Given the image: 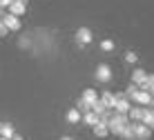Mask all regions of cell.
<instances>
[{"label":"cell","instance_id":"cell-1","mask_svg":"<svg viewBox=\"0 0 154 140\" xmlns=\"http://www.w3.org/2000/svg\"><path fill=\"white\" fill-rule=\"evenodd\" d=\"M132 133H134V140H150L152 138V129L143 122H132Z\"/></svg>","mask_w":154,"mask_h":140},{"label":"cell","instance_id":"cell-2","mask_svg":"<svg viewBox=\"0 0 154 140\" xmlns=\"http://www.w3.org/2000/svg\"><path fill=\"white\" fill-rule=\"evenodd\" d=\"M92 40H94V34H92L89 27H78V29H76V42H78V47L89 45Z\"/></svg>","mask_w":154,"mask_h":140},{"label":"cell","instance_id":"cell-3","mask_svg":"<svg viewBox=\"0 0 154 140\" xmlns=\"http://www.w3.org/2000/svg\"><path fill=\"white\" fill-rule=\"evenodd\" d=\"M94 76H96V80L98 82H109V80H112V67H109L107 62H100L98 67H96V73H94Z\"/></svg>","mask_w":154,"mask_h":140},{"label":"cell","instance_id":"cell-4","mask_svg":"<svg viewBox=\"0 0 154 140\" xmlns=\"http://www.w3.org/2000/svg\"><path fill=\"white\" fill-rule=\"evenodd\" d=\"M114 96H116L114 111H119V114H127V111H130V107H132L130 98H125V94H123V91H119V94H114Z\"/></svg>","mask_w":154,"mask_h":140},{"label":"cell","instance_id":"cell-5","mask_svg":"<svg viewBox=\"0 0 154 140\" xmlns=\"http://www.w3.org/2000/svg\"><path fill=\"white\" fill-rule=\"evenodd\" d=\"M2 22H5V27H7L9 31H20V27H23V22H20L18 16H14V13H9V11L2 13Z\"/></svg>","mask_w":154,"mask_h":140},{"label":"cell","instance_id":"cell-6","mask_svg":"<svg viewBox=\"0 0 154 140\" xmlns=\"http://www.w3.org/2000/svg\"><path fill=\"white\" fill-rule=\"evenodd\" d=\"M7 11H9V13H14V16H18V18H20V16H23L25 11H27V0H14V2L7 7Z\"/></svg>","mask_w":154,"mask_h":140},{"label":"cell","instance_id":"cell-7","mask_svg":"<svg viewBox=\"0 0 154 140\" xmlns=\"http://www.w3.org/2000/svg\"><path fill=\"white\" fill-rule=\"evenodd\" d=\"M145 80H147V71L145 69H134V71H132V82L136 85V87H141L143 89V85H145Z\"/></svg>","mask_w":154,"mask_h":140},{"label":"cell","instance_id":"cell-8","mask_svg":"<svg viewBox=\"0 0 154 140\" xmlns=\"http://www.w3.org/2000/svg\"><path fill=\"white\" fill-rule=\"evenodd\" d=\"M92 129H94V136L96 138H107L109 136V127H107V122H103V120H98Z\"/></svg>","mask_w":154,"mask_h":140},{"label":"cell","instance_id":"cell-9","mask_svg":"<svg viewBox=\"0 0 154 140\" xmlns=\"http://www.w3.org/2000/svg\"><path fill=\"white\" fill-rule=\"evenodd\" d=\"M98 100L105 105V109H114V102H116V96L112 91H103V94L98 96Z\"/></svg>","mask_w":154,"mask_h":140},{"label":"cell","instance_id":"cell-10","mask_svg":"<svg viewBox=\"0 0 154 140\" xmlns=\"http://www.w3.org/2000/svg\"><path fill=\"white\" fill-rule=\"evenodd\" d=\"M143 114H145V107H130V111H127V116H130L132 118V120H134V122H141L143 120Z\"/></svg>","mask_w":154,"mask_h":140},{"label":"cell","instance_id":"cell-11","mask_svg":"<svg viewBox=\"0 0 154 140\" xmlns=\"http://www.w3.org/2000/svg\"><path fill=\"white\" fill-rule=\"evenodd\" d=\"M143 125H147L150 129H154V109L152 107H145V114H143Z\"/></svg>","mask_w":154,"mask_h":140},{"label":"cell","instance_id":"cell-12","mask_svg":"<svg viewBox=\"0 0 154 140\" xmlns=\"http://www.w3.org/2000/svg\"><path fill=\"white\" fill-rule=\"evenodd\" d=\"M81 98H83L85 102H87V105H94V102L98 100V94H96V91H94V89H85Z\"/></svg>","mask_w":154,"mask_h":140},{"label":"cell","instance_id":"cell-13","mask_svg":"<svg viewBox=\"0 0 154 140\" xmlns=\"http://www.w3.org/2000/svg\"><path fill=\"white\" fill-rule=\"evenodd\" d=\"M81 120L85 122V125H89V127H94V125H96V122H98V116H96V114H94V111H85V114H83V118H81Z\"/></svg>","mask_w":154,"mask_h":140},{"label":"cell","instance_id":"cell-14","mask_svg":"<svg viewBox=\"0 0 154 140\" xmlns=\"http://www.w3.org/2000/svg\"><path fill=\"white\" fill-rule=\"evenodd\" d=\"M81 118H83V114L78 109H69V111H67V122H72V125H78Z\"/></svg>","mask_w":154,"mask_h":140},{"label":"cell","instance_id":"cell-15","mask_svg":"<svg viewBox=\"0 0 154 140\" xmlns=\"http://www.w3.org/2000/svg\"><path fill=\"white\" fill-rule=\"evenodd\" d=\"M16 133V129H14V125H9V122H2V129H0V136L2 138H9L11 140V136Z\"/></svg>","mask_w":154,"mask_h":140},{"label":"cell","instance_id":"cell-16","mask_svg":"<svg viewBox=\"0 0 154 140\" xmlns=\"http://www.w3.org/2000/svg\"><path fill=\"white\" fill-rule=\"evenodd\" d=\"M121 138H123V140H134V133H132V122H127V125L121 129Z\"/></svg>","mask_w":154,"mask_h":140},{"label":"cell","instance_id":"cell-17","mask_svg":"<svg viewBox=\"0 0 154 140\" xmlns=\"http://www.w3.org/2000/svg\"><path fill=\"white\" fill-rule=\"evenodd\" d=\"M143 89H147L154 96V73H147V80H145V85H143Z\"/></svg>","mask_w":154,"mask_h":140},{"label":"cell","instance_id":"cell-18","mask_svg":"<svg viewBox=\"0 0 154 140\" xmlns=\"http://www.w3.org/2000/svg\"><path fill=\"white\" fill-rule=\"evenodd\" d=\"M123 58H125V62H127V64H136V62H139V56H136L134 51H127Z\"/></svg>","mask_w":154,"mask_h":140},{"label":"cell","instance_id":"cell-19","mask_svg":"<svg viewBox=\"0 0 154 140\" xmlns=\"http://www.w3.org/2000/svg\"><path fill=\"white\" fill-rule=\"evenodd\" d=\"M100 49H103V51H114V42L109 38H105L103 42H100Z\"/></svg>","mask_w":154,"mask_h":140},{"label":"cell","instance_id":"cell-20","mask_svg":"<svg viewBox=\"0 0 154 140\" xmlns=\"http://www.w3.org/2000/svg\"><path fill=\"white\" fill-rule=\"evenodd\" d=\"M29 45H31V42H29L27 38H25V36H23V38H20V40H18V47H20V49H27V47H29Z\"/></svg>","mask_w":154,"mask_h":140},{"label":"cell","instance_id":"cell-21","mask_svg":"<svg viewBox=\"0 0 154 140\" xmlns=\"http://www.w3.org/2000/svg\"><path fill=\"white\" fill-rule=\"evenodd\" d=\"M7 27H5V22H2V18H0V36H7Z\"/></svg>","mask_w":154,"mask_h":140},{"label":"cell","instance_id":"cell-22","mask_svg":"<svg viewBox=\"0 0 154 140\" xmlns=\"http://www.w3.org/2000/svg\"><path fill=\"white\" fill-rule=\"evenodd\" d=\"M11 2H14V0H0V9H7Z\"/></svg>","mask_w":154,"mask_h":140},{"label":"cell","instance_id":"cell-23","mask_svg":"<svg viewBox=\"0 0 154 140\" xmlns=\"http://www.w3.org/2000/svg\"><path fill=\"white\" fill-rule=\"evenodd\" d=\"M11 140H25L23 136H18V133H14V136H11Z\"/></svg>","mask_w":154,"mask_h":140},{"label":"cell","instance_id":"cell-24","mask_svg":"<svg viewBox=\"0 0 154 140\" xmlns=\"http://www.w3.org/2000/svg\"><path fill=\"white\" fill-rule=\"evenodd\" d=\"M60 140H74L72 136H60Z\"/></svg>","mask_w":154,"mask_h":140},{"label":"cell","instance_id":"cell-25","mask_svg":"<svg viewBox=\"0 0 154 140\" xmlns=\"http://www.w3.org/2000/svg\"><path fill=\"white\" fill-rule=\"evenodd\" d=\"M150 107H152V109H154V96H152V100H150Z\"/></svg>","mask_w":154,"mask_h":140},{"label":"cell","instance_id":"cell-26","mask_svg":"<svg viewBox=\"0 0 154 140\" xmlns=\"http://www.w3.org/2000/svg\"><path fill=\"white\" fill-rule=\"evenodd\" d=\"M2 13H5V9H0V18H2Z\"/></svg>","mask_w":154,"mask_h":140},{"label":"cell","instance_id":"cell-27","mask_svg":"<svg viewBox=\"0 0 154 140\" xmlns=\"http://www.w3.org/2000/svg\"><path fill=\"white\" fill-rule=\"evenodd\" d=\"M0 140H9V138H2V136H0Z\"/></svg>","mask_w":154,"mask_h":140},{"label":"cell","instance_id":"cell-28","mask_svg":"<svg viewBox=\"0 0 154 140\" xmlns=\"http://www.w3.org/2000/svg\"><path fill=\"white\" fill-rule=\"evenodd\" d=\"M0 129H2V122H0Z\"/></svg>","mask_w":154,"mask_h":140}]
</instances>
